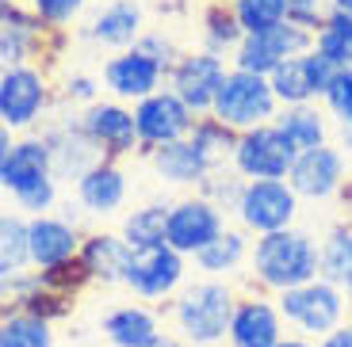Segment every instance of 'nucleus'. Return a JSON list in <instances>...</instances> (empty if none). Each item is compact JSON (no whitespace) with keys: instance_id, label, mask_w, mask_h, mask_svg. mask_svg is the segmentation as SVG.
<instances>
[{"instance_id":"nucleus-1","label":"nucleus","mask_w":352,"mask_h":347,"mask_svg":"<svg viewBox=\"0 0 352 347\" xmlns=\"http://www.w3.org/2000/svg\"><path fill=\"white\" fill-rule=\"evenodd\" d=\"M314 278H322V241H314L310 229L291 226L253 241V256H249V271L241 287L280 298L295 287L314 283Z\"/></svg>"},{"instance_id":"nucleus-2","label":"nucleus","mask_w":352,"mask_h":347,"mask_svg":"<svg viewBox=\"0 0 352 347\" xmlns=\"http://www.w3.org/2000/svg\"><path fill=\"white\" fill-rule=\"evenodd\" d=\"M241 302V287L226 278H195L168 302L173 336L188 347H222Z\"/></svg>"},{"instance_id":"nucleus-3","label":"nucleus","mask_w":352,"mask_h":347,"mask_svg":"<svg viewBox=\"0 0 352 347\" xmlns=\"http://www.w3.org/2000/svg\"><path fill=\"white\" fill-rule=\"evenodd\" d=\"M234 145H238V134L226 130L219 119L203 115L184 141L150 153V168L168 187H199L211 172L234 165Z\"/></svg>"},{"instance_id":"nucleus-4","label":"nucleus","mask_w":352,"mask_h":347,"mask_svg":"<svg viewBox=\"0 0 352 347\" xmlns=\"http://www.w3.org/2000/svg\"><path fill=\"white\" fill-rule=\"evenodd\" d=\"M276 305H280V317L291 328V336H307L314 344H322L329 332L349 321V298L337 283H326V278L287 290L276 298Z\"/></svg>"},{"instance_id":"nucleus-5","label":"nucleus","mask_w":352,"mask_h":347,"mask_svg":"<svg viewBox=\"0 0 352 347\" xmlns=\"http://www.w3.org/2000/svg\"><path fill=\"white\" fill-rule=\"evenodd\" d=\"M276 115H280V99L272 92V80L256 77V73H241V69H230L226 84L219 88L214 107H211V119H219L234 134L268 126V122H276Z\"/></svg>"},{"instance_id":"nucleus-6","label":"nucleus","mask_w":352,"mask_h":347,"mask_svg":"<svg viewBox=\"0 0 352 347\" xmlns=\"http://www.w3.org/2000/svg\"><path fill=\"white\" fill-rule=\"evenodd\" d=\"M54 111V92L43 69L16 65L0 73V126L8 134H27Z\"/></svg>"},{"instance_id":"nucleus-7","label":"nucleus","mask_w":352,"mask_h":347,"mask_svg":"<svg viewBox=\"0 0 352 347\" xmlns=\"http://www.w3.org/2000/svg\"><path fill=\"white\" fill-rule=\"evenodd\" d=\"M38 138L46 141L54 160V176L58 180L77 183L88 168H96L100 160H107L104 149L92 141V134L85 130V119H80L77 107L69 111H50V119L38 126Z\"/></svg>"},{"instance_id":"nucleus-8","label":"nucleus","mask_w":352,"mask_h":347,"mask_svg":"<svg viewBox=\"0 0 352 347\" xmlns=\"http://www.w3.org/2000/svg\"><path fill=\"white\" fill-rule=\"evenodd\" d=\"M299 202L302 199L287 180H249L234 217L249 237L280 233V229H291L299 222Z\"/></svg>"},{"instance_id":"nucleus-9","label":"nucleus","mask_w":352,"mask_h":347,"mask_svg":"<svg viewBox=\"0 0 352 347\" xmlns=\"http://www.w3.org/2000/svg\"><path fill=\"white\" fill-rule=\"evenodd\" d=\"M195 122H199V115L176 96V92H168V88H161L150 99L134 104V126H138V141H142V153L146 156L165 149V145L184 141L195 130Z\"/></svg>"},{"instance_id":"nucleus-10","label":"nucleus","mask_w":352,"mask_h":347,"mask_svg":"<svg viewBox=\"0 0 352 347\" xmlns=\"http://www.w3.org/2000/svg\"><path fill=\"white\" fill-rule=\"evenodd\" d=\"M230 58H222V53H211V50H188L180 53V61L173 65V73H168V92H176V96L184 99L188 107H192L195 115H211L214 107V96H219V88L226 84L230 77Z\"/></svg>"},{"instance_id":"nucleus-11","label":"nucleus","mask_w":352,"mask_h":347,"mask_svg":"<svg viewBox=\"0 0 352 347\" xmlns=\"http://www.w3.org/2000/svg\"><path fill=\"white\" fill-rule=\"evenodd\" d=\"M184 260L176 248L168 244H157V248H134V260L126 267L123 290H131L138 302H161L176 298L188 287L184 283Z\"/></svg>"},{"instance_id":"nucleus-12","label":"nucleus","mask_w":352,"mask_h":347,"mask_svg":"<svg viewBox=\"0 0 352 347\" xmlns=\"http://www.w3.org/2000/svg\"><path fill=\"white\" fill-rule=\"evenodd\" d=\"M314 50V35L302 31L299 23H280L272 31H261V35H245L241 46L234 50L230 65L241 73H256V77H272L283 61L299 58V53Z\"/></svg>"},{"instance_id":"nucleus-13","label":"nucleus","mask_w":352,"mask_h":347,"mask_svg":"<svg viewBox=\"0 0 352 347\" xmlns=\"http://www.w3.org/2000/svg\"><path fill=\"white\" fill-rule=\"evenodd\" d=\"M295 160H299V153H295L291 141L276 130V122L238 134L234 168H238L245 180H287Z\"/></svg>"},{"instance_id":"nucleus-14","label":"nucleus","mask_w":352,"mask_h":347,"mask_svg":"<svg viewBox=\"0 0 352 347\" xmlns=\"http://www.w3.org/2000/svg\"><path fill=\"white\" fill-rule=\"evenodd\" d=\"M226 233V214L219 206H211L199 195L176 199L168 206V248H176L180 256H199L211 241Z\"/></svg>"},{"instance_id":"nucleus-15","label":"nucleus","mask_w":352,"mask_h":347,"mask_svg":"<svg viewBox=\"0 0 352 347\" xmlns=\"http://www.w3.org/2000/svg\"><path fill=\"white\" fill-rule=\"evenodd\" d=\"M54 176V160L50 149L38 134H27V138H12L8 130H0V187L8 195H19L35 183L50 180ZM58 180V176H54Z\"/></svg>"},{"instance_id":"nucleus-16","label":"nucleus","mask_w":352,"mask_h":347,"mask_svg":"<svg viewBox=\"0 0 352 347\" xmlns=\"http://www.w3.org/2000/svg\"><path fill=\"white\" fill-rule=\"evenodd\" d=\"M100 80L104 92H111V99L119 104H142L153 92H161V84H168V73L161 69L157 61H150L138 50H123L100 65Z\"/></svg>"},{"instance_id":"nucleus-17","label":"nucleus","mask_w":352,"mask_h":347,"mask_svg":"<svg viewBox=\"0 0 352 347\" xmlns=\"http://www.w3.org/2000/svg\"><path fill=\"white\" fill-rule=\"evenodd\" d=\"M333 73L337 69L322 58V53L307 50V53H299V58L283 61L268 80H272V92H276V99H280V107H307V104H322Z\"/></svg>"},{"instance_id":"nucleus-18","label":"nucleus","mask_w":352,"mask_h":347,"mask_svg":"<svg viewBox=\"0 0 352 347\" xmlns=\"http://www.w3.org/2000/svg\"><path fill=\"white\" fill-rule=\"evenodd\" d=\"M344 176H349V156L329 141V145H322V149L299 153V160H295V168H291L287 183L295 187L299 199L326 202V199H333L337 191H344Z\"/></svg>"},{"instance_id":"nucleus-19","label":"nucleus","mask_w":352,"mask_h":347,"mask_svg":"<svg viewBox=\"0 0 352 347\" xmlns=\"http://www.w3.org/2000/svg\"><path fill=\"white\" fill-rule=\"evenodd\" d=\"M80 35L96 46H107V50H134L138 38L146 35V12H142L138 0H107L100 4L88 23L80 27Z\"/></svg>"},{"instance_id":"nucleus-20","label":"nucleus","mask_w":352,"mask_h":347,"mask_svg":"<svg viewBox=\"0 0 352 347\" xmlns=\"http://www.w3.org/2000/svg\"><path fill=\"white\" fill-rule=\"evenodd\" d=\"M27 237H31V267L35 271H62L69 263H77L80 256V237L77 226L62 222L58 214H43V217H31V226H27Z\"/></svg>"},{"instance_id":"nucleus-21","label":"nucleus","mask_w":352,"mask_h":347,"mask_svg":"<svg viewBox=\"0 0 352 347\" xmlns=\"http://www.w3.org/2000/svg\"><path fill=\"white\" fill-rule=\"evenodd\" d=\"M80 119H85V130L104 149L107 160H119V156H131L142 149L138 126H134V107H123L119 99H100L88 111H80Z\"/></svg>"},{"instance_id":"nucleus-22","label":"nucleus","mask_w":352,"mask_h":347,"mask_svg":"<svg viewBox=\"0 0 352 347\" xmlns=\"http://www.w3.org/2000/svg\"><path fill=\"white\" fill-rule=\"evenodd\" d=\"M283 328H287V324H283V317H280L276 298L249 290L238 302L226 347H276L283 339Z\"/></svg>"},{"instance_id":"nucleus-23","label":"nucleus","mask_w":352,"mask_h":347,"mask_svg":"<svg viewBox=\"0 0 352 347\" xmlns=\"http://www.w3.org/2000/svg\"><path fill=\"white\" fill-rule=\"evenodd\" d=\"M131 260H134V248L126 244V237L107 233V229L88 233L85 244H80V256H77L85 278L88 283H100V287H123Z\"/></svg>"},{"instance_id":"nucleus-24","label":"nucleus","mask_w":352,"mask_h":347,"mask_svg":"<svg viewBox=\"0 0 352 347\" xmlns=\"http://www.w3.org/2000/svg\"><path fill=\"white\" fill-rule=\"evenodd\" d=\"M126 191H131V180L119 168V160H100L73 183V199L80 202L88 217H115L126 202Z\"/></svg>"},{"instance_id":"nucleus-25","label":"nucleus","mask_w":352,"mask_h":347,"mask_svg":"<svg viewBox=\"0 0 352 347\" xmlns=\"http://www.w3.org/2000/svg\"><path fill=\"white\" fill-rule=\"evenodd\" d=\"M161 313L165 309H153L146 302H123V305H111L104 313V339L111 347H153L165 332H161Z\"/></svg>"},{"instance_id":"nucleus-26","label":"nucleus","mask_w":352,"mask_h":347,"mask_svg":"<svg viewBox=\"0 0 352 347\" xmlns=\"http://www.w3.org/2000/svg\"><path fill=\"white\" fill-rule=\"evenodd\" d=\"M46 23L31 8H19L16 0H4V23H0V61L4 69H16L38 53Z\"/></svg>"},{"instance_id":"nucleus-27","label":"nucleus","mask_w":352,"mask_h":347,"mask_svg":"<svg viewBox=\"0 0 352 347\" xmlns=\"http://www.w3.org/2000/svg\"><path fill=\"white\" fill-rule=\"evenodd\" d=\"M249 256H253V237L241 226H226V233L219 241H211L195 256V271L203 278H226V283H234L241 275V267H249Z\"/></svg>"},{"instance_id":"nucleus-28","label":"nucleus","mask_w":352,"mask_h":347,"mask_svg":"<svg viewBox=\"0 0 352 347\" xmlns=\"http://www.w3.org/2000/svg\"><path fill=\"white\" fill-rule=\"evenodd\" d=\"M276 130L291 141V149H295V153H310V149L329 145L333 119L326 115V107H318V104L280 107V115H276Z\"/></svg>"},{"instance_id":"nucleus-29","label":"nucleus","mask_w":352,"mask_h":347,"mask_svg":"<svg viewBox=\"0 0 352 347\" xmlns=\"http://www.w3.org/2000/svg\"><path fill=\"white\" fill-rule=\"evenodd\" d=\"M31 217L19 210H4L0 214V287L16 283L31 267V237H27Z\"/></svg>"},{"instance_id":"nucleus-30","label":"nucleus","mask_w":352,"mask_h":347,"mask_svg":"<svg viewBox=\"0 0 352 347\" xmlns=\"http://www.w3.org/2000/svg\"><path fill=\"white\" fill-rule=\"evenodd\" d=\"M168 199L157 202H142L131 214H123L119 222V233L126 237L131 248H157V244H168Z\"/></svg>"},{"instance_id":"nucleus-31","label":"nucleus","mask_w":352,"mask_h":347,"mask_svg":"<svg viewBox=\"0 0 352 347\" xmlns=\"http://www.w3.org/2000/svg\"><path fill=\"white\" fill-rule=\"evenodd\" d=\"M241 38H245V31H241L238 16H234V8H230L226 0H214V4H207V8L199 12V43L203 50L211 53H222V58H234V50L241 46Z\"/></svg>"},{"instance_id":"nucleus-32","label":"nucleus","mask_w":352,"mask_h":347,"mask_svg":"<svg viewBox=\"0 0 352 347\" xmlns=\"http://www.w3.org/2000/svg\"><path fill=\"white\" fill-rule=\"evenodd\" d=\"M0 347H54V328L38 313L8 309L0 321Z\"/></svg>"},{"instance_id":"nucleus-33","label":"nucleus","mask_w":352,"mask_h":347,"mask_svg":"<svg viewBox=\"0 0 352 347\" xmlns=\"http://www.w3.org/2000/svg\"><path fill=\"white\" fill-rule=\"evenodd\" d=\"M322 278L341 290L352 283V222H341L322 237Z\"/></svg>"},{"instance_id":"nucleus-34","label":"nucleus","mask_w":352,"mask_h":347,"mask_svg":"<svg viewBox=\"0 0 352 347\" xmlns=\"http://www.w3.org/2000/svg\"><path fill=\"white\" fill-rule=\"evenodd\" d=\"M314 50L333 65V69H352V16L329 12L326 23L318 27Z\"/></svg>"},{"instance_id":"nucleus-35","label":"nucleus","mask_w":352,"mask_h":347,"mask_svg":"<svg viewBox=\"0 0 352 347\" xmlns=\"http://www.w3.org/2000/svg\"><path fill=\"white\" fill-rule=\"evenodd\" d=\"M245 176L238 172L234 165H226V168H219V172H211L207 180L195 187V195L199 199H207L211 206H219L222 214H238V202H241V195H245Z\"/></svg>"},{"instance_id":"nucleus-36","label":"nucleus","mask_w":352,"mask_h":347,"mask_svg":"<svg viewBox=\"0 0 352 347\" xmlns=\"http://www.w3.org/2000/svg\"><path fill=\"white\" fill-rule=\"evenodd\" d=\"M230 8H234L245 35H261V31H272L291 19L287 0H230Z\"/></svg>"},{"instance_id":"nucleus-37","label":"nucleus","mask_w":352,"mask_h":347,"mask_svg":"<svg viewBox=\"0 0 352 347\" xmlns=\"http://www.w3.org/2000/svg\"><path fill=\"white\" fill-rule=\"evenodd\" d=\"M100 92H104V80L100 73H69L62 80V92H58V104L77 107V111H88L92 104H100Z\"/></svg>"},{"instance_id":"nucleus-38","label":"nucleus","mask_w":352,"mask_h":347,"mask_svg":"<svg viewBox=\"0 0 352 347\" xmlns=\"http://www.w3.org/2000/svg\"><path fill=\"white\" fill-rule=\"evenodd\" d=\"M322 107L333 119V126H352V69H337L329 80Z\"/></svg>"},{"instance_id":"nucleus-39","label":"nucleus","mask_w":352,"mask_h":347,"mask_svg":"<svg viewBox=\"0 0 352 347\" xmlns=\"http://www.w3.org/2000/svg\"><path fill=\"white\" fill-rule=\"evenodd\" d=\"M27 8L35 12L46 27H69L88 8V0H27Z\"/></svg>"},{"instance_id":"nucleus-40","label":"nucleus","mask_w":352,"mask_h":347,"mask_svg":"<svg viewBox=\"0 0 352 347\" xmlns=\"http://www.w3.org/2000/svg\"><path fill=\"white\" fill-rule=\"evenodd\" d=\"M138 53H146L150 61H157L165 73H173V65L180 61V50H176L173 35H165V31H146V35L138 38V46H134Z\"/></svg>"},{"instance_id":"nucleus-41","label":"nucleus","mask_w":352,"mask_h":347,"mask_svg":"<svg viewBox=\"0 0 352 347\" xmlns=\"http://www.w3.org/2000/svg\"><path fill=\"white\" fill-rule=\"evenodd\" d=\"M287 4H291V23H299L310 35H318V27L329 16V0H287Z\"/></svg>"},{"instance_id":"nucleus-42","label":"nucleus","mask_w":352,"mask_h":347,"mask_svg":"<svg viewBox=\"0 0 352 347\" xmlns=\"http://www.w3.org/2000/svg\"><path fill=\"white\" fill-rule=\"evenodd\" d=\"M318 347H352V317L341 324V328H333V332H329V336L322 339Z\"/></svg>"},{"instance_id":"nucleus-43","label":"nucleus","mask_w":352,"mask_h":347,"mask_svg":"<svg viewBox=\"0 0 352 347\" xmlns=\"http://www.w3.org/2000/svg\"><path fill=\"white\" fill-rule=\"evenodd\" d=\"M276 347H318V344H314V339H307V336H283Z\"/></svg>"},{"instance_id":"nucleus-44","label":"nucleus","mask_w":352,"mask_h":347,"mask_svg":"<svg viewBox=\"0 0 352 347\" xmlns=\"http://www.w3.org/2000/svg\"><path fill=\"white\" fill-rule=\"evenodd\" d=\"M153 347H188V344H184V339H176L173 332H165V336H161V339H157V344H153Z\"/></svg>"},{"instance_id":"nucleus-45","label":"nucleus","mask_w":352,"mask_h":347,"mask_svg":"<svg viewBox=\"0 0 352 347\" xmlns=\"http://www.w3.org/2000/svg\"><path fill=\"white\" fill-rule=\"evenodd\" d=\"M329 12H344V16H352V0H329Z\"/></svg>"},{"instance_id":"nucleus-46","label":"nucleus","mask_w":352,"mask_h":347,"mask_svg":"<svg viewBox=\"0 0 352 347\" xmlns=\"http://www.w3.org/2000/svg\"><path fill=\"white\" fill-rule=\"evenodd\" d=\"M344 298H349V317H352V283L344 287Z\"/></svg>"},{"instance_id":"nucleus-47","label":"nucleus","mask_w":352,"mask_h":347,"mask_svg":"<svg viewBox=\"0 0 352 347\" xmlns=\"http://www.w3.org/2000/svg\"><path fill=\"white\" fill-rule=\"evenodd\" d=\"M104 4H107V0H104Z\"/></svg>"}]
</instances>
